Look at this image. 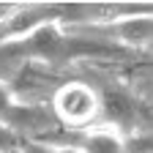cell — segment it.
<instances>
[{
    "instance_id": "6da1fadb",
    "label": "cell",
    "mask_w": 153,
    "mask_h": 153,
    "mask_svg": "<svg viewBox=\"0 0 153 153\" xmlns=\"http://www.w3.org/2000/svg\"><path fill=\"white\" fill-rule=\"evenodd\" d=\"M99 115V93L90 82L71 79L60 85L52 96V118L68 128H88V123Z\"/></svg>"
},
{
    "instance_id": "7a4b0ae2",
    "label": "cell",
    "mask_w": 153,
    "mask_h": 153,
    "mask_svg": "<svg viewBox=\"0 0 153 153\" xmlns=\"http://www.w3.org/2000/svg\"><path fill=\"white\" fill-rule=\"evenodd\" d=\"M0 126L14 128V131H44L49 126H55L52 112L38 107V104H22L14 96L11 85L0 82Z\"/></svg>"
},
{
    "instance_id": "3957f363",
    "label": "cell",
    "mask_w": 153,
    "mask_h": 153,
    "mask_svg": "<svg viewBox=\"0 0 153 153\" xmlns=\"http://www.w3.org/2000/svg\"><path fill=\"white\" fill-rule=\"evenodd\" d=\"M74 153H128L126 134L112 126H88L68 145Z\"/></svg>"
}]
</instances>
